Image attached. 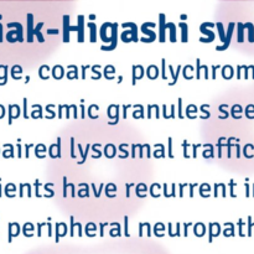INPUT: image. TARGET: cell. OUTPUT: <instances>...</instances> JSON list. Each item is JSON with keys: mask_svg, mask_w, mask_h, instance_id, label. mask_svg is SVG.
<instances>
[{"mask_svg": "<svg viewBox=\"0 0 254 254\" xmlns=\"http://www.w3.org/2000/svg\"><path fill=\"white\" fill-rule=\"evenodd\" d=\"M30 254H168L159 250L156 246L146 243H124V245L104 246L93 250H77V248H47Z\"/></svg>", "mask_w": 254, "mask_h": 254, "instance_id": "obj_1", "label": "cell"}]
</instances>
